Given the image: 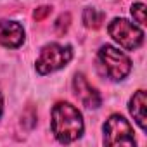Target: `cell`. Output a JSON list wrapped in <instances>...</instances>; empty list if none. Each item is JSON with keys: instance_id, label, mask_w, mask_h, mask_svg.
<instances>
[{"instance_id": "obj_1", "label": "cell", "mask_w": 147, "mask_h": 147, "mask_svg": "<svg viewBox=\"0 0 147 147\" xmlns=\"http://www.w3.org/2000/svg\"><path fill=\"white\" fill-rule=\"evenodd\" d=\"M52 133L62 144L75 142L83 133V118L82 113L69 102H59L52 109Z\"/></svg>"}, {"instance_id": "obj_2", "label": "cell", "mask_w": 147, "mask_h": 147, "mask_svg": "<svg viewBox=\"0 0 147 147\" xmlns=\"http://www.w3.org/2000/svg\"><path fill=\"white\" fill-rule=\"evenodd\" d=\"M99 62L104 69V75L113 82L125 80L131 71L130 57L113 45H104L99 50Z\"/></svg>"}, {"instance_id": "obj_3", "label": "cell", "mask_w": 147, "mask_h": 147, "mask_svg": "<svg viewBox=\"0 0 147 147\" xmlns=\"http://www.w3.org/2000/svg\"><path fill=\"white\" fill-rule=\"evenodd\" d=\"M73 59V50L69 45H61V43H47L42 47L40 55L36 59V71L40 75H49L54 73Z\"/></svg>"}, {"instance_id": "obj_4", "label": "cell", "mask_w": 147, "mask_h": 147, "mask_svg": "<svg viewBox=\"0 0 147 147\" xmlns=\"http://www.w3.org/2000/svg\"><path fill=\"white\" fill-rule=\"evenodd\" d=\"M107 31L113 36V40L126 50H133V49L140 47V43L144 42V31L137 24H133L123 18L113 19L107 26Z\"/></svg>"}, {"instance_id": "obj_5", "label": "cell", "mask_w": 147, "mask_h": 147, "mask_svg": "<svg viewBox=\"0 0 147 147\" xmlns=\"http://www.w3.org/2000/svg\"><path fill=\"white\" fill-rule=\"evenodd\" d=\"M104 144L109 147H131L135 145V137L130 123L119 116V114H111L109 119L104 125Z\"/></svg>"}, {"instance_id": "obj_6", "label": "cell", "mask_w": 147, "mask_h": 147, "mask_svg": "<svg viewBox=\"0 0 147 147\" xmlns=\"http://www.w3.org/2000/svg\"><path fill=\"white\" fill-rule=\"evenodd\" d=\"M73 90H75V95L78 97V100L85 106V107H90V109H95L102 104V97L100 94L87 82V78L78 73L73 78Z\"/></svg>"}, {"instance_id": "obj_7", "label": "cell", "mask_w": 147, "mask_h": 147, "mask_svg": "<svg viewBox=\"0 0 147 147\" xmlns=\"http://www.w3.org/2000/svg\"><path fill=\"white\" fill-rule=\"evenodd\" d=\"M24 42V30L18 21H0V45L18 49Z\"/></svg>"}, {"instance_id": "obj_8", "label": "cell", "mask_w": 147, "mask_h": 147, "mask_svg": "<svg viewBox=\"0 0 147 147\" xmlns=\"http://www.w3.org/2000/svg\"><path fill=\"white\" fill-rule=\"evenodd\" d=\"M130 114L137 121V125L145 131L147 130V95L144 90H138L130 99Z\"/></svg>"}, {"instance_id": "obj_9", "label": "cell", "mask_w": 147, "mask_h": 147, "mask_svg": "<svg viewBox=\"0 0 147 147\" xmlns=\"http://www.w3.org/2000/svg\"><path fill=\"white\" fill-rule=\"evenodd\" d=\"M102 21H104V12L94 9V7H87L83 11V23H85L87 28H94L95 30V28H99L102 24Z\"/></svg>"}, {"instance_id": "obj_10", "label": "cell", "mask_w": 147, "mask_h": 147, "mask_svg": "<svg viewBox=\"0 0 147 147\" xmlns=\"http://www.w3.org/2000/svg\"><path fill=\"white\" fill-rule=\"evenodd\" d=\"M145 5L142 4V2H137V4H133L131 5V16H133V19L137 21V23H140V24H145Z\"/></svg>"}, {"instance_id": "obj_11", "label": "cell", "mask_w": 147, "mask_h": 147, "mask_svg": "<svg viewBox=\"0 0 147 147\" xmlns=\"http://www.w3.org/2000/svg\"><path fill=\"white\" fill-rule=\"evenodd\" d=\"M2 113H4V97L0 94V116H2Z\"/></svg>"}]
</instances>
